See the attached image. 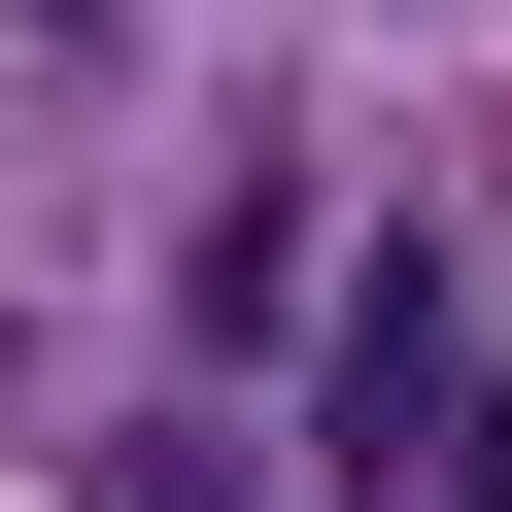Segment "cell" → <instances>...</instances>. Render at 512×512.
<instances>
[{
	"label": "cell",
	"mask_w": 512,
	"mask_h": 512,
	"mask_svg": "<svg viewBox=\"0 0 512 512\" xmlns=\"http://www.w3.org/2000/svg\"><path fill=\"white\" fill-rule=\"evenodd\" d=\"M103 512H274V478H239L205 410H137V444H103Z\"/></svg>",
	"instance_id": "2"
},
{
	"label": "cell",
	"mask_w": 512,
	"mask_h": 512,
	"mask_svg": "<svg viewBox=\"0 0 512 512\" xmlns=\"http://www.w3.org/2000/svg\"><path fill=\"white\" fill-rule=\"evenodd\" d=\"M308 410H342V478H410V512H478V478H512V342L410 274V239L308 308Z\"/></svg>",
	"instance_id": "1"
}]
</instances>
